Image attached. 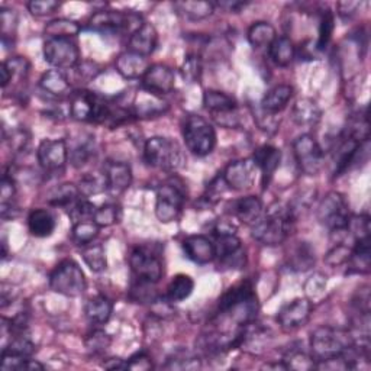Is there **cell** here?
Instances as JSON below:
<instances>
[{
  "label": "cell",
  "instance_id": "cell-29",
  "mask_svg": "<svg viewBox=\"0 0 371 371\" xmlns=\"http://www.w3.org/2000/svg\"><path fill=\"white\" fill-rule=\"evenodd\" d=\"M85 312H86L87 320L92 324L103 325L111 320L112 312H114V303L109 298H106L103 295H97L89 299V302L86 303Z\"/></svg>",
  "mask_w": 371,
  "mask_h": 371
},
{
  "label": "cell",
  "instance_id": "cell-56",
  "mask_svg": "<svg viewBox=\"0 0 371 371\" xmlns=\"http://www.w3.org/2000/svg\"><path fill=\"white\" fill-rule=\"evenodd\" d=\"M60 8V4L56 0H32L28 4V9L35 16H47L54 13Z\"/></svg>",
  "mask_w": 371,
  "mask_h": 371
},
{
  "label": "cell",
  "instance_id": "cell-51",
  "mask_svg": "<svg viewBox=\"0 0 371 371\" xmlns=\"http://www.w3.org/2000/svg\"><path fill=\"white\" fill-rule=\"evenodd\" d=\"M111 346V336L103 331H95L86 339V347L93 354L104 353Z\"/></svg>",
  "mask_w": 371,
  "mask_h": 371
},
{
  "label": "cell",
  "instance_id": "cell-59",
  "mask_svg": "<svg viewBox=\"0 0 371 371\" xmlns=\"http://www.w3.org/2000/svg\"><path fill=\"white\" fill-rule=\"evenodd\" d=\"M361 6V2H341L338 4V13L342 18H351L353 15L357 13L358 8Z\"/></svg>",
  "mask_w": 371,
  "mask_h": 371
},
{
  "label": "cell",
  "instance_id": "cell-54",
  "mask_svg": "<svg viewBox=\"0 0 371 371\" xmlns=\"http://www.w3.org/2000/svg\"><path fill=\"white\" fill-rule=\"evenodd\" d=\"M351 251H353V248L343 245V244H338L325 255V262L331 267L342 266V264L348 262Z\"/></svg>",
  "mask_w": 371,
  "mask_h": 371
},
{
  "label": "cell",
  "instance_id": "cell-45",
  "mask_svg": "<svg viewBox=\"0 0 371 371\" xmlns=\"http://www.w3.org/2000/svg\"><path fill=\"white\" fill-rule=\"evenodd\" d=\"M202 367L199 357L189 351H178L169 358L166 368L170 370H197Z\"/></svg>",
  "mask_w": 371,
  "mask_h": 371
},
{
  "label": "cell",
  "instance_id": "cell-42",
  "mask_svg": "<svg viewBox=\"0 0 371 371\" xmlns=\"http://www.w3.org/2000/svg\"><path fill=\"white\" fill-rule=\"evenodd\" d=\"M290 269L296 272H306L315 264V253L308 243H300L293 254L290 255Z\"/></svg>",
  "mask_w": 371,
  "mask_h": 371
},
{
  "label": "cell",
  "instance_id": "cell-8",
  "mask_svg": "<svg viewBox=\"0 0 371 371\" xmlns=\"http://www.w3.org/2000/svg\"><path fill=\"white\" fill-rule=\"evenodd\" d=\"M111 112L109 103L89 90H78L71 95L70 114L75 121L104 123Z\"/></svg>",
  "mask_w": 371,
  "mask_h": 371
},
{
  "label": "cell",
  "instance_id": "cell-16",
  "mask_svg": "<svg viewBox=\"0 0 371 371\" xmlns=\"http://www.w3.org/2000/svg\"><path fill=\"white\" fill-rule=\"evenodd\" d=\"M38 162L47 171L61 170L68 162V147L64 140H44L37 151Z\"/></svg>",
  "mask_w": 371,
  "mask_h": 371
},
{
  "label": "cell",
  "instance_id": "cell-50",
  "mask_svg": "<svg viewBox=\"0 0 371 371\" xmlns=\"http://www.w3.org/2000/svg\"><path fill=\"white\" fill-rule=\"evenodd\" d=\"M334 15L331 11H324L322 15H321V25H320V38H317V44H316V48L317 49H324L331 37H332V32H334Z\"/></svg>",
  "mask_w": 371,
  "mask_h": 371
},
{
  "label": "cell",
  "instance_id": "cell-24",
  "mask_svg": "<svg viewBox=\"0 0 371 371\" xmlns=\"http://www.w3.org/2000/svg\"><path fill=\"white\" fill-rule=\"evenodd\" d=\"M262 203L257 196L241 197L232 203V214L241 222L247 225H254L262 217Z\"/></svg>",
  "mask_w": 371,
  "mask_h": 371
},
{
  "label": "cell",
  "instance_id": "cell-22",
  "mask_svg": "<svg viewBox=\"0 0 371 371\" xmlns=\"http://www.w3.org/2000/svg\"><path fill=\"white\" fill-rule=\"evenodd\" d=\"M106 180H108V189L121 193L126 190L132 183L130 166L123 162H108L103 167Z\"/></svg>",
  "mask_w": 371,
  "mask_h": 371
},
{
  "label": "cell",
  "instance_id": "cell-2",
  "mask_svg": "<svg viewBox=\"0 0 371 371\" xmlns=\"http://www.w3.org/2000/svg\"><path fill=\"white\" fill-rule=\"evenodd\" d=\"M293 210L280 203L270 206L267 214H262L260 221L253 225L254 240L262 245L276 247L283 244L293 225Z\"/></svg>",
  "mask_w": 371,
  "mask_h": 371
},
{
  "label": "cell",
  "instance_id": "cell-25",
  "mask_svg": "<svg viewBox=\"0 0 371 371\" xmlns=\"http://www.w3.org/2000/svg\"><path fill=\"white\" fill-rule=\"evenodd\" d=\"M253 162L257 166V169L261 170L264 180H266L270 178L279 169L281 162V152L273 145H262L254 152Z\"/></svg>",
  "mask_w": 371,
  "mask_h": 371
},
{
  "label": "cell",
  "instance_id": "cell-19",
  "mask_svg": "<svg viewBox=\"0 0 371 371\" xmlns=\"http://www.w3.org/2000/svg\"><path fill=\"white\" fill-rule=\"evenodd\" d=\"M183 250L193 262L205 266L215 260V244L205 235H190L183 241Z\"/></svg>",
  "mask_w": 371,
  "mask_h": 371
},
{
  "label": "cell",
  "instance_id": "cell-55",
  "mask_svg": "<svg viewBox=\"0 0 371 371\" xmlns=\"http://www.w3.org/2000/svg\"><path fill=\"white\" fill-rule=\"evenodd\" d=\"M325 288H327V277L321 273L313 274L305 284V291L309 300L321 298L324 295Z\"/></svg>",
  "mask_w": 371,
  "mask_h": 371
},
{
  "label": "cell",
  "instance_id": "cell-49",
  "mask_svg": "<svg viewBox=\"0 0 371 371\" xmlns=\"http://www.w3.org/2000/svg\"><path fill=\"white\" fill-rule=\"evenodd\" d=\"M284 365L287 368H293V370H306V368H315V358L308 357L303 351L300 350H291L286 354L283 360Z\"/></svg>",
  "mask_w": 371,
  "mask_h": 371
},
{
  "label": "cell",
  "instance_id": "cell-61",
  "mask_svg": "<svg viewBox=\"0 0 371 371\" xmlns=\"http://www.w3.org/2000/svg\"><path fill=\"white\" fill-rule=\"evenodd\" d=\"M104 368H109V370H123L126 368V361L121 360V358H112L109 361L103 363Z\"/></svg>",
  "mask_w": 371,
  "mask_h": 371
},
{
  "label": "cell",
  "instance_id": "cell-48",
  "mask_svg": "<svg viewBox=\"0 0 371 371\" xmlns=\"http://www.w3.org/2000/svg\"><path fill=\"white\" fill-rule=\"evenodd\" d=\"M93 155V147L89 141H83L68 151V158L75 169H80L90 160Z\"/></svg>",
  "mask_w": 371,
  "mask_h": 371
},
{
  "label": "cell",
  "instance_id": "cell-36",
  "mask_svg": "<svg viewBox=\"0 0 371 371\" xmlns=\"http://www.w3.org/2000/svg\"><path fill=\"white\" fill-rule=\"evenodd\" d=\"M350 273H368L370 272V238L368 240L355 241V247L351 251Z\"/></svg>",
  "mask_w": 371,
  "mask_h": 371
},
{
  "label": "cell",
  "instance_id": "cell-9",
  "mask_svg": "<svg viewBox=\"0 0 371 371\" xmlns=\"http://www.w3.org/2000/svg\"><path fill=\"white\" fill-rule=\"evenodd\" d=\"M144 22L137 13H129L122 11H99L90 20L89 28L102 34H134Z\"/></svg>",
  "mask_w": 371,
  "mask_h": 371
},
{
  "label": "cell",
  "instance_id": "cell-35",
  "mask_svg": "<svg viewBox=\"0 0 371 371\" xmlns=\"http://www.w3.org/2000/svg\"><path fill=\"white\" fill-rule=\"evenodd\" d=\"M174 9L184 18L190 20H200L209 18L215 11L212 2H176Z\"/></svg>",
  "mask_w": 371,
  "mask_h": 371
},
{
  "label": "cell",
  "instance_id": "cell-44",
  "mask_svg": "<svg viewBox=\"0 0 371 371\" xmlns=\"http://www.w3.org/2000/svg\"><path fill=\"white\" fill-rule=\"evenodd\" d=\"M121 219V207L115 203H106L102 207L96 209V214L93 217L95 224L99 228H108L118 224Z\"/></svg>",
  "mask_w": 371,
  "mask_h": 371
},
{
  "label": "cell",
  "instance_id": "cell-34",
  "mask_svg": "<svg viewBox=\"0 0 371 371\" xmlns=\"http://www.w3.org/2000/svg\"><path fill=\"white\" fill-rule=\"evenodd\" d=\"M193 288H195V281L192 277L186 274H177L176 277H173V280L167 287L166 299L169 302H181L193 293Z\"/></svg>",
  "mask_w": 371,
  "mask_h": 371
},
{
  "label": "cell",
  "instance_id": "cell-31",
  "mask_svg": "<svg viewBox=\"0 0 371 371\" xmlns=\"http://www.w3.org/2000/svg\"><path fill=\"white\" fill-rule=\"evenodd\" d=\"M30 71V63L22 57H15L2 64L0 75H2V87L6 89L13 80H25Z\"/></svg>",
  "mask_w": 371,
  "mask_h": 371
},
{
  "label": "cell",
  "instance_id": "cell-12",
  "mask_svg": "<svg viewBox=\"0 0 371 371\" xmlns=\"http://www.w3.org/2000/svg\"><path fill=\"white\" fill-rule=\"evenodd\" d=\"M44 59L57 70H70L80 63V51L71 38H48L44 44Z\"/></svg>",
  "mask_w": 371,
  "mask_h": 371
},
{
  "label": "cell",
  "instance_id": "cell-23",
  "mask_svg": "<svg viewBox=\"0 0 371 371\" xmlns=\"http://www.w3.org/2000/svg\"><path fill=\"white\" fill-rule=\"evenodd\" d=\"M147 57L135 54L132 51H126L116 59V70L118 73L128 78V80H134V78H142L148 70Z\"/></svg>",
  "mask_w": 371,
  "mask_h": 371
},
{
  "label": "cell",
  "instance_id": "cell-39",
  "mask_svg": "<svg viewBox=\"0 0 371 371\" xmlns=\"http://www.w3.org/2000/svg\"><path fill=\"white\" fill-rule=\"evenodd\" d=\"M80 25L70 19H54L45 25V35L48 38H73L80 32Z\"/></svg>",
  "mask_w": 371,
  "mask_h": 371
},
{
  "label": "cell",
  "instance_id": "cell-43",
  "mask_svg": "<svg viewBox=\"0 0 371 371\" xmlns=\"http://www.w3.org/2000/svg\"><path fill=\"white\" fill-rule=\"evenodd\" d=\"M99 226L95 224V221H83L77 222L73 226V240L77 245H87L96 240L99 235Z\"/></svg>",
  "mask_w": 371,
  "mask_h": 371
},
{
  "label": "cell",
  "instance_id": "cell-28",
  "mask_svg": "<svg viewBox=\"0 0 371 371\" xmlns=\"http://www.w3.org/2000/svg\"><path fill=\"white\" fill-rule=\"evenodd\" d=\"M203 104L214 116L236 111V100L219 90H206L203 95Z\"/></svg>",
  "mask_w": 371,
  "mask_h": 371
},
{
  "label": "cell",
  "instance_id": "cell-27",
  "mask_svg": "<svg viewBox=\"0 0 371 371\" xmlns=\"http://www.w3.org/2000/svg\"><path fill=\"white\" fill-rule=\"evenodd\" d=\"M293 96V87L288 85H279L269 90L261 100V109L270 114L281 112Z\"/></svg>",
  "mask_w": 371,
  "mask_h": 371
},
{
  "label": "cell",
  "instance_id": "cell-40",
  "mask_svg": "<svg viewBox=\"0 0 371 371\" xmlns=\"http://www.w3.org/2000/svg\"><path fill=\"white\" fill-rule=\"evenodd\" d=\"M82 255H83L86 266L93 273H100V272L106 270V267H108V258H106V251H104V247L102 244L90 243V244L85 245Z\"/></svg>",
  "mask_w": 371,
  "mask_h": 371
},
{
  "label": "cell",
  "instance_id": "cell-7",
  "mask_svg": "<svg viewBox=\"0 0 371 371\" xmlns=\"http://www.w3.org/2000/svg\"><path fill=\"white\" fill-rule=\"evenodd\" d=\"M186 202V192L183 183L176 178H170L157 189L155 215L163 224L174 222L183 210Z\"/></svg>",
  "mask_w": 371,
  "mask_h": 371
},
{
  "label": "cell",
  "instance_id": "cell-57",
  "mask_svg": "<svg viewBox=\"0 0 371 371\" xmlns=\"http://www.w3.org/2000/svg\"><path fill=\"white\" fill-rule=\"evenodd\" d=\"M16 195V186L12 177L8 174L2 178V186H0V200H2V209L12 206V200Z\"/></svg>",
  "mask_w": 371,
  "mask_h": 371
},
{
  "label": "cell",
  "instance_id": "cell-4",
  "mask_svg": "<svg viewBox=\"0 0 371 371\" xmlns=\"http://www.w3.org/2000/svg\"><path fill=\"white\" fill-rule=\"evenodd\" d=\"M144 158L148 166L174 173L184 166V154L181 147L170 138L152 137L145 142Z\"/></svg>",
  "mask_w": 371,
  "mask_h": 371
},
{
  "label": "cell",
  "instance_id": "cell-53",
  "mask_svg": "<svg viewBox=\"0 0 371 371\" xmlns=\"http://www.w3.org/2000/svg\"><path fill=\"white\" fill-rule=\"evenodd\" d=\"M16 13L12 9H6L4 8L0 11V30H2V39L4 42H6V39L11 37H13L15 31H16Z\"/></svg>",
  "mask_w": 371,
  "mask_h": 371
},
{
  "label": "cell",
  "instance_id": "cell-60",
  "mask_svg": "<svg viewBox=\"0 0 371 371\" xmlns=\"http://www.w3.org/2000/svg\"><path fill=\"white\" fill-rule=\"evenodd\" d=\"M248 4L247 2H236V0H233V2H231V0H226V2H219L218 6H221L222 9L228 11V12H233V13H238L241 9H244Z\"/></svg>",
  "mask_w": 371,
  "mask_h": 371
},
{
  "label": "cell",
  "instance_id": "cell-38",
  "mask_svg": "<svg viewBox=\"0 0 371 371\" xmlns=\"http://www.w3.org/2000/svg\"><path fill=\"white\" fill-rule=\"evenodd\" d=\"M276 38L274 26L269 22H255L248 31V41L254 48L270 47Z\"/></svg>",
  "mask_w": 371,
  "mask_h": 371
},
{
  "label": "cell",
  "instance_id": "cell-46",
  "mask_svg": "<svg viewBox=\"0 0 371 371\" xmlns=\"http://www.w3.org/2000/svg\"><path fill=\"white\" fill-rule=\"evenodd\" d=\"M95 214H96V206L86 199H78L70 207V218L73 219L74 224L83 221H93Z\"/></svg>",
  "mask_w": 371,
  "mask_h": 371
},
{
  "label": "cell",
  "instance_id": "cell-33",
  "mask_svg": "<svg viewBox=\"0 0 371 371\" xmlns=\"http://www.w3.org/2000/svg\"><path fill=\"white\" fill-rule=\"evenodd\" d=\"M296 56V48L287 37H279L270 45V59L279 67H287Z\"/></svg>",
  "mask_w": 371,
  "mask_h": 371
},
{
  "label": "cell",
  "instance_id": "cell-5",
  "mask_svg": "<svg viewBox=\"0 0 371 371\" xmlns=\"http://www.w3.org/2000/svg\"><path fill=\"white\" fill-rule=\"evenodd\" d=\"M49 287L59 295L78 298L86 291L87 281L82 267L75 261L64 260L51 273Z\"/></svg>",
  "mask_w": 371,
  "mask_h": 371
},
{
  "label": "cell",
  "instance_id": "cell-52",
  "mask_svg": "<svg viewBox=\"0 0 371 371\" xmlns=\"http://www.w3.org/2000/svg\"><path fill=\"white\" fill-rule=\"evenodd\" d=\"M181 74L184 77V80H188L189 83H196L200 80L202 75V64L199 57L196 56H189L184 60L181 66Z\"/></svg>",
  "mask_w": 371,
  "mask_h": 371
},
{
  "label": "cell",
  "instance_id": "cell-21",
  "mask_svg": "<svg viewBox=\"0 0 371 371\" xmlns=\"http://www.w3.org/2000/svg\"><path fill=\"white\" fill-rule=\"evenodd\" d=\"M158 44V34L151 23L144 22L140 28L129 37V51L142 57L151 56Z\"/></svg>",
  "mask_w": 371,
  "mask_h": 371
},
{
  "label": "cell",
  "instance_id": "cell-10",
  "mask_svg": "<svg viewBox=\"0 0 371 371\" xmlns=\"http://www.w3.org/2000/svg\"><path fill=\"white\" fill-rule=\"evenodd\" d=\"M317 221L332 232H347L350 221L348 203L341 193L329 192L317 206Z\"/></svg>",
  "mask_w": 371,
  "mask_h": 371
},
{
  "label": "cell",
  "instance_id": "cell-26",
  "mask_svg": "<svg viewBox=\"0 0 371 371\" xmlns=\"http://www.w3.org/2000/svg\"><path fill=\"white\" fill-rule=\"evenodd\" d=\"M291 115H293V121L300 126H315L320 123L322 111L316 102L305 97L296 102Z\"/></svg>",
  "mask_w": 371,
  "mask_h": 371
},
{
  "label": "cell",
  "instance_id": "cell-13",
  "mask_svg": "<svg viewBox=\"0 0 371 371\" xmlns=\"http://www.w3.org/2000/svg\"><path fill=\"white\" fill-rule=\"evenodd\" d=\"M293 152H295V158H296V163L299 169L305 174L315 176L322 169L324 151L312 135L309 134L300 135L293 142Z\"/></svg>",
  "mask_w": 371,
  "mask_h": 371
},
{
  "label": "cell",
  "instance_id": "cell-32",
  "mask_svg": "<svg viewBox=\"0 0 371 371\" xmlns=\"http://www.w3.org/2000/svg\"><path fill=\"white\" fill-rule=\"evenodd\" d=\"M39 86L44 92L52 96H64L70 92V82L67 77L61 73V70H49L47 71L39 80Z\"/></svg>",
  "mask_w": 371,
  "mask_h": 371
},
{
  "label": "cell",
  "instance_id": "cell-1",
  "mask_svg": "<svg viewBox=\"0 0 371 371\" xmlns=\"http://www.w3.org/2000/svg\"><path fill=\"white\" fill-rule=\"evenodd\" d=\"M257 313L258 299L250 281H243L231 287L218 303V315L226 317L236 327L254 322Z\"/></svg>",
  "mask_w": 371,
  "mask_h": 371
},
{
  "label": "cell",
  "instance_id": "cell-17",
  "mask_svg": "<svg viewBox=\"0 0 371 371\" xmlns=\"http://www.w3.org/2000/svg\"><path fill=\"white\" fill-rule=\"evenodd\" d=\"M255 171L257 166L253 160H236L225 167L222 178L229 189L247 190L255 181Z\"/></svg>",
  "mask_w": 371,
  "mask_h": 371
},
{
  "label": "cell",
  "instance_id": "cell-11",
  "mask_svg": "<svg viewBox=\"0 0 371 371\" xmlns=\"http://www.w3.org/2000/svg\"><path fill=\"white\" fill-rule=\"evenodd\" d=\"M129 266L135 279L148 283H158L163 277V261L150 247H137L129 255Z\"/></svg>",
  "mask_w": 371,
  "mask_h": 371
},
{
  "label": "cell",
  "instance_id": "cell-3",
  "mask_svg": "<svg viewBox=\"0 0 371 371\" xmlns=\"http://www.w3.org/2000/svg\"><path fill=\"white\" fill-rule=\"evenodd\" d=\"M353 335L341 328L320 327L313 331L310 336V348L313 358L320 361H328L346 354L354 343Z\"/></svg>",
  "mask_w": 371,
  "mask_h": 371
},
{
  "label": "cell",
  "instance_id": "cell-14",
  "mask_svg": "<svg viewBox=\"0 0 371 371\" xmlns=\"http://www.w3.org/2000/svg\"><path fill=\"white\" fill-rule=\"evenodd\" d=\"M215 258H218L219 266L226 269H243L247 264L245 250L235 233L217 235Z\"/></svg>",
  "mask_w": 371,
  "mask_h": 371
},
{
  "label": "cell",
  "instance_id": "cell-15",
  "mask_svg": "<svg viewBox=\"0 0 371 371\" xmlns=\"http://www.w3.org/2000/svg\"><path fill=\"white\" fill-rule=\"evenodd\" d=\"M312 310V302L308 298H299L280 309L277 321L284 331H295L309 321Z\"/></svg>",
  "mask_w": 371,
  "mask_h": 371
},
{
  "label": "cell",
  "instance_id": "cell-47",
  "mask_svg": "<svg viewBox=\"0 0 371 371\" xmlns=\"http://www.w3.org/2000/svg\"><path fill=\"white\" fill-rule=\"evenodd\" d=\"M347 231L355 238V241L368 240L370 238V218L368 215L351 217L347 225Z\"/></svg>",
  "mask_w": 371,
  "mask_h": 371
},
{
  "label": "cell",
  "instance_id": "cell-18",
  "mask_svg": "<svg viewBox=\"0 0 371 371\" xmlns=\"http://www.w3.org/2000/svg\"><path fill=\"white\" fill-rule=\"evenodd\" d=\"M142 89L157 96H164L174 89V73L166 64L150 66L142 77Z\"/></svg>",
  "mask_w": 371,
  "mask_h": 371
},
{
  "label": "cell",
  "instance_id": "cell-6",
  "mask_svg": "<svg viewBox=\"0 0 371 371\" xmlns=\"http://www.w3.org/2000/svg\"><path fill=\"white\" fill-rule=\"evenodd\" d=\"M183 137L186 147L197 157H206L217 145L215 128L203 116L190 115L183 126Z\"/></svg>",
  "mask_w": 371,
  "mask_h": 371
},
{
  "label": "cell",
  "instance_id": "cell-30",
  "mask_svg": "<svg viewBox=\"0 0 371 371\" xmlns=\"http://www.w3.org/2000/svg\"><path fill=\"white\" fill-rule=\"evenodd\" d=\"M56 218L47 209H35L28 217V229L37 238H47L56 229Z\"/></svg>",
  "mask_w": 371,
  "mask_h": 371
},
{
  "label": "cell",
  "instance_id": "cell-37",
  "mask_svg": "<svg viewBox=\"0 0 371 371\" xmlns=\"http://www.w3.org/2000/svg\"><path fill=\"white\" fill-rule=\"evenodd\" d=\"M82 193L78 190V186L71 184V183H66V184H60L59 188H56L54 190L51 192L48 202L52 206H60V207H71L78 199H80Z\"/></svg>",
  "mask_w": 371,
  "mask_h": 371
},
{
  "label": "cell",
  "instance_id": "cell-41",
  "mask_svg": "<svg viewBox=\"0 0 371 371\" xmlns=\"http://www.w3.org/2000/svg\"><path fill=\"white\" fill-rule=\"evenodd\" d=\"M78 190L83 196H93L108 190V180H106L104 171H95L83 176L78 183Z\"/></svg>",
  "mask_w": 371,
  "mask_h": 371
},
{
  "label": "cell",
  "instance_id": "cell-58",
  "mask_svg": "<svg viewBox=\"0 0 371 371\" xmlns=\"http://www.w3.org/2000/svg\"><path fill=\"white\" fill-rule=\"evenodd\" d=\"M126 368H130V370H150V368H152V361H151V358L147 354L138 353L135 355H132L126 361Z\"/></svg>",
  "mask_w": 371,
  "mask_h": 371
},
{
  "label": "cell",
  "instance_id": "cell-20",
  "mask_svg": "<svg viewBox=\"0 0 371 371\" xmlns=\"http://www.w3.org/2000/svg\"><path fill=\"white\" fill-rule=\"evenodd\" d=\"M169 109V103L163 100L162 96H157L147 90L138 92L134 102V114L138 118H155L166 114Z\"/></svg>",
  "mask_w": 371,
  "mask_h": 371
}]
</instances>
